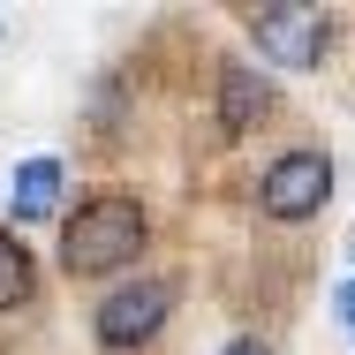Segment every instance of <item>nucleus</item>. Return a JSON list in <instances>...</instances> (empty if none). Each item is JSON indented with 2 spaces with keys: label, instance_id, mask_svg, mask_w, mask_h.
Here are the masks:
<instances>
[{
  "label": "nucleus",
  "instance_id": "f257e3e1",
  "mask_svg": "<svg viewBox=\"0 0 355 355\" xmlns=\"http://www.w3.org/2000/svg\"><path fill=\"white\" fill-rule=\"evenodd\" d=\"M137 250H144V205L121 189L83 197L61 227V272L69 280H106V272L137 265Z\"/></svg>",
  "mask_w": 355,
  "mask_h": 355
},
{
  "label": "nucleus",
  "instance_id": "f03ea898",
  "mask_svg": "<svg viewBox=\"0 0 355 355\" xmlns=\"http://www.w3.org/2000/svg\"><path fill=\"white\" fill-rule=\"evenodd\" d=\"M250 38H257V53H265L272 69H318L333 23H325V8H310V0H272V8H250Z\"/></svg>",
  "mask_w": 355,
  "mask_h": 355
},
{
  "label": "nucleus",
  "instance_id": "7ed1b4c3",
  "mask_svg": "<svg viewBox=\"0 0 355 355\" xmlns=\"http://www.w3.org/2000/svg\"><path fill=\"white\" fill-rule=\"evenodd\" d=\"M257 205L265 219H318L333 205V159L325 151H280L272 166H265V182H257Z\"/></svg>",
  "mask_w": 355,
  "mask_h": 355
},
{
  "label": "nucleus",
  "instance_id": "20e7f679",
  "mask_svg": "<svg viewBox=\"0 0 355 355\" xmlns=\"http://www.w3.org/2000/svg\"><path fill=\"white\" fill-rule=\"evenodd\" d=\"M166 310H174V287L166 280H129V287H114V295L98 302L91 333H98V348H144V340L166 325Z\"/></svg>",
  "mask_w": 355,
  "mask_h": 355
},
{
  "label": "nucleus",
  "instance_id": "39448f33",
  "mask_svg": "<svg viewBox=\"0 0 355 355\" xmlns=\"http://www.w3.org/2000/svg\"><path fill=\"white\" fill-rule=\"evenodd\" d=\"M265 106H272L265 69H250V61H227V69H219V129H227V137L257 129V114H265Z\"/></svg>",
  "mask_w": 355,
  "mask_h": 355
},
{
  "label": "nucleus",
  "instance_id": "423d86ee",
  "mask_svg": "<svg viewBox=\"0 0 355 355\" xmlns=\"http://www.w3.org/2000/svg\"><path fill=\"white\" fill-rule=\"evenodd\" d=\"M61 159H23L15 166V182H8V212H15V227H31V219H53L61 212Z\"/></svg>",
  "mask_w": 355,
  "mask_h": 355
},
{
  "label": "nucleus",
  "instance_id": "0eeeda50",
  "mask_svg": "<svg viewBox=\"0 0 355 355\" xmlns=\"http://www.w3.org/2000/svg\"><path fill=\"white\" fill-rule=\"evenodd\" d=\"M31 287H38V272H31V250H23V234H0V310L31 302Z\"/></svg>",
  "mask_w": 355,
  "mask_h": 355
},
{
  "label": "nucleus",
  "instance_id": "6e6552de",
  "mask_svg": "<svg viewBox=\"0 0 355 355\" xmlns=\"http://www.w3.org/2000/svg\"><path fill=\"white\" fill-rule=\"evenodd\" d=\"M333 310H340V325H348V340H355V280L340 287V295H333Z\"/></svg>",
  "mask_w": 355,
  "mask_h": 355
},
{
  "label": "nucleus",
  "instance_id": "1a4fd4ad",
  "mask_svg": "<svg viewBox=\"0 0 355 355\" xmlns=\"http://www.w3.org/2000/svg\"><path fill=\"white\" fill-rule=\"evenodd\" d=\"M227 355H272L265 340H227Z\"/></svg>",
  "mask_w": 355,
  "mask_h": 355
}]
</instances>
